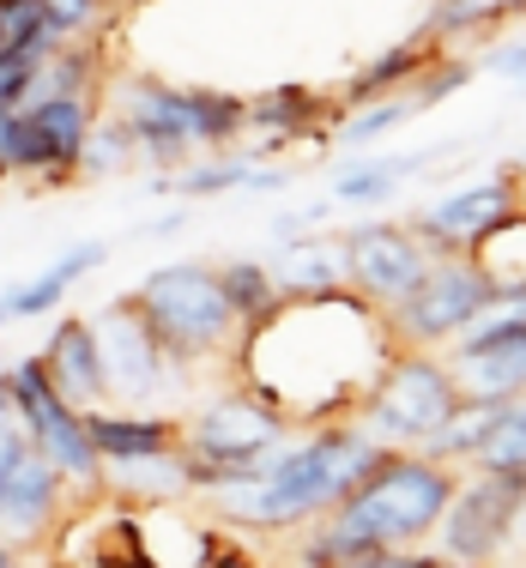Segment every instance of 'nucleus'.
I'll use <instances>...</instances> for the list:
<instances>
[{
  "label": "nucleus",
  "mask_w": 526,
  "mask_h": 568,
  "mask_svg": "<svg viewBox=\"0 0 526 568\" xmlns=\"http://www.w3.org/2000/svg\"><path fill=\"white\" fill-rule=\"evenodd\" d=\"M67 291H73V284H67L55 266H43V273H31V278L0 291V315H7V327L12 321H37V315H61Z\"/></svg>",
  "instance_id": "29"
},
{
  "label": "nucleus",
  "mask_w": 526,
  "mask_h": 568,
  "mask_svg": "<svg viewBox=\"0 0 526 568\" xmlns=\"http://www.w3.org/2000/svg\"><path fill=\"white\" fill-rule=\"evenodd\" d=\"M85 429L98 459H140L182 448V417L164 412H110V405H98V412H85Z\"/></svg>",
  "instance_id": "17"
},
{
  "label": "nucleus",
  "mask_w": 526,
  "mask_h": 568,
  "mask_svg": "<svg viewBox=\"0 0 526 568\" xmlns=\"http://www.w3.org/2000/svg\"><path fill=\"white\" fill-rule=\"evenodd\" d=\"M128 164H140V140H133V128L121 115H98L91 121L85 152H79V175H85V182H110V175H121Z\"/></svg>",
  "instance_id": "28"
},
{
  "label": "nucleus",
  "mask_w": 526,
  "mask_h": 568,
  "mask_svg": "<svg viewBox=\"0 0 526 568\" xmlns=\"http://www.w3.org/2000/svg\"><path fill=\"white\" fill-rule=\"evenodd\" d=\"M484 7H490L496 19H503V12H526V0H484Z\"/></svg>",
  "instance_id": "39"
},
{
  "label": "nucleus",
  "mask_w": 526,
  "mask_h": 568,
  "mask_svg": "<svg viewBox=\"0 0 526 568\" xmlns=\"http://www.w3.org/2000/svg\"><path fill=\"white\" fill-rule=\"evenodd\" d=\"M219 284H224V296H231V308H236L242 327H254L261 315H273L279 296H285L266 261H224L219 266Z\"/></svg>",
  "instance_id": "27"
},
{
  "label": "nucleus",
  "mask_w": 526,
  "mask_h": 568,
  "mask_svg": "<svg viewBox=\"0 0 526 568\" xmlns=\"http://www.w3.org/2000/svg\"><path fill=\"white\" fill-rule=\"evenodd\" d=\"M61 496H67V478L37 448H24L12 459V471L0 478V532L7 538H43L49 526L61 520Z\"/></svg>",
  "instance_id": "16"
},
{
  "label": "nucleus",
  "mask_w": 526,
  "mask_h": 568,
  "mask_svg": "<svg viewBox=\"0 0 526 568\" xmlns=\"http://www.w3.org/2000/svg\"><path fill=\"white\" fill-rule=\"evenodd\" d=\"M442 152H399V158H363V164H351L333 175V200L340 206H375V200H387L406 175H417L424 164H436Z\"/></svg>",
  "instance_id": "22"
},
{
  "label": "nucleus",
  "mask_w": 526,
  "mask_h": 568,
  "mask_svg": "<svg viewBox=\"0 0 526 568\" xmlns=\"http://www.w3.org/2000/svg\"><path fill=\"white\" fill-rule=\"evenodd\" d=\"M24 448H31V436H24V429H0V478L12 471V459H19Z\"/></svg>",
  "instance_id": "35"
},
{
  "label": "nucleus",
  "mask_w": 526,
  "mask_h": 568,
  "mask_svg": "<svg viewBox=\"0 0 526 568\" xmlns=\"http://www.w3.org/2000/svg\"><path fill=\"white\" fill-rule=\"evenodd\" d=\"M103 484L133 508H152V503H182L194 496V471H188V454H140V459H103Z\"/></svg>",
  "instance_id": "18"
},
{
  "label": "nucleus",
  "mask_w": 526,
  "mask_h": 568,
  "mask_svg": "<svg viewBox=\"0 0 526 568\" xmlns=\"http://www.w3.org/2000/svg\"><path fill=\"white\" fill-rule=\"evenodd\" d=\"M0 568H19V550H12L7 538H0Z\"/></svg>",
  "instance_id": "40"
},
{
  "label": "nucleus",
  "mask_w": 526,
  "mask_h": 568,
  "mask_svg": "<svg viewBox=\"0 0 526 568\" xmlns=\"http://www.w3.org/2000/svg\"><path fill=\"white\" fill-rule=\"evenodd\" d=\"M115 115L133 128L140 158L152 170H182L200 152V121H194V85H170V79L133 73L115 91Z\"/></svg>",
  "instance_id": "11"
},
{
  "label": "nucleus",
  "mask_w": 526,
  "mask_h": 568,
  "mask_svg": "<svg viewBox=\"0 0 526 568\" xmlns=\"http://www.w3.org/2000/svg\"><path fill=\"white\" fill-rule=\"evenodd\" d=\"M43 7H49V24H55L61 43H73V37H91L103 19H110L98 0H43Z\"/></svg>",
  "instance_id": "32"
},
{
  "label": "nucleus",
  "mask_w": 526,
  "mask_h": 568,
  "mask_svg": "<svg viewBox=\"0 0 526 568\" xmlns=\"http://www.w3.org/2000/svg\"><path fill=\"white\" fill-rule=\"evenodd\" d=\"M103 12H128V7H140V0H98Z\"/></svg>",
  "instance_id": "41"
},
{
  "label": "nucleus",
  "mask_w": 526,
  "mask_h": 568,
  "mask_svg": "<svg viewBox=\"0 0 526 568\" xmlns=\"http://www.w3.org/2000/svg\"><path fill=\"white\" fill-rule=\"evenodd\" d=\"M0 429H24V424H19V412H12V387H7V375H0Z\"/></svg>",
  "instance_id": "37"
},
{
  "label": "nucleus",
  "mask_w": 526,
  "mask_h": 568,
  "mask_svg": "<svg viewBox=\"0 0 526 568\" xmlns=\"http://www.w3.org/2000/svg\"><path fill=\"white\" fill-rule=\"evenodd\" d=\"M273 278L285 296H315V291H340L345 284V236H308L285 242V254L273 261Z\"/></svg>",
  "instance_id": "21"
},
{
  "label": "nucleus",
  "mask_w": 526,
  "mask_h": 568,
  "mask_svg": "<svg viewBox=\"0 0 526 568\" xmlns=\"http://www.w3.org/2000/svg\"><path fill=\"white\" fill-rule=\"evenodd\" d=\"M249 175H254L249 158H206V164H182L175 175H158L152 187L175 200H219V194H249Z\"/></svg>",
  "instance_id": "25"
},
{
  "label": "nucleus",
  "mask_w": 526,
  "mask_h": 568,
  "mask_svg": "<svg viewBox=\"0 0 526 568\" xmlns=\"http://www.w3.org/2000/svg\"><path fill=\"white\" fill-rule=\"evenodd\" d=\"M315 110H321V98L308 85H273L249 103V133H261L266 145H285L315 128Z\"/></svg>",
  "instance_id": "23"
},
{
  "label": "nucleus",
  "mask_w": 526,
  "mask_h": 568,
  "mask_svg": "<svg viewBox=\"0 0 526 568\" xmlns=\"http://www.w3.org/2000/svg\"><path fill=\"white\" fill-rule=\"evenodd\" d=\"M91 333H98V357H103V387H110V399L145 405V399L164 394L175 363H170V351L158 345V333L145 327V315L128 303V296H115V303L91 321Z\"/></svg>",
  "instance_id": "13"
},
{
  "label": "nucleus",
  "mask_w": 526,
  "mask_h": 568,
  "mask_svg": "<svg viewBox=\"0 0 526 568\" xmlns=\"http://www.w3.org/2000/svg\"><path fill=\"white\" fill-rule=\"evenodd\" d=\"M206 568H273V562H261L254 550H242V545H219L212 550V562Z\"/></svg>",
  "instance_id": "34"
},
{
  "label": "nucleus",
  "mask_w": 526,
  "mask_h": 568,
  "mask_svg": "<svg viewBox=\"0 0 526 568\" xmlns=\"http://www.w3.org/2000/svg\"><path fill=\"white\" fill-rule=\"evenodd\" d=\"M448 375L466 399L508 405L526 399V303H490L454 339Z\"/></svg>",
  "instance_id": "9"
},
{
  "label": "nucleus",
  "mask_w": 526,
  "mask_h": 568,
  "mask_svg": "<svg viewBox=\"0 0 526 568\" xmlns=\"http://www.w3.org/2000/svg\"><path fill=\"white\" fill-rule=\"evenodd\" d=\"M55 24H49V7L43 0H0V61L7 55H31V61H49L55 55Z\"/></svg>",
  "instance_id": "26"
},
{
  "label": "nucleus",
  "mask_w": 526,
  "mask_h": 568,
  "mask_svg": "<svg viewBox=\"0 0 526 568\" xmlns=\"http://www.w3.org/2000/svg\"><path fill=\"white\" fill-rule=\"evenodd\" d=\"M103 261H110V242H98V236H91V242H73V248L61 254V261H55V273H61L67 284H79V278H91V273H98Z\"/></svg>",
  "instance_id": "33"
},
{
  "label": "nucleus",
  "mask_w": 526,
  "mask_h": 568,
  "mask_svg": "<svg viewBox=\"0 0 526 568\" xmlns=\"http://www.w3.org/2000/svg\"><path fill=\"white\" fill-rule=\"evenodd\" d=\"M175 230H188V212H170V219H152V224H140V230H133V236H145V242H152V236H175Z\"/></svg>",
  "instance_id": "36"
},
{
  "label": "nucleus",
  "mask_w": 526,
  "mask_h": 568,
  "mask_svg": "<svg viewBox=\"0 0 526 568\" xmlns=\"http://www.w3.org/2000/svg\"><path fill=\"white\" fill-rule=\"evenodd\" d=\"M526 508V471H472V478L454 490L448 514H442V557H461V562H490L496 550L508 545Z\"/></svg>",
  "instance_id": "10"
},
{
  "label": "nucleus",
  "mask_w": 526,
  "mask_h": 568,
  "mask_svg": "<svg viewBox=\"0 0 526 568\" xmlns=\"http://www.w3.org/2000/svg\"><path fill=\"white\" fill-rule=\"evenodd\" d=\"M429 67H436V37H429V31L406 37V43H394L387 55H375L357 79H345L340 103H345V110H357V103H375V98H399V91H412Z\"/></svg>",
  "instance_id": "19"
},
{
  "label": "nucleus",
  "mask_w": 526,
  "mask_h": 568,
  "mask_svg": "<svg viewBox=\"0 0 526 568\" xmlns=\"http://www.w3.org/2000/svg\"><path fill=\"white\" fill-rule=\"evenodd\" d=\"M466 254L478 261V273L490 278L496 303H526V206H515L508 219H496L484 236H472Z\"/></svg>",
  "instance_id": "20"
},
{
  "label": "nucleus",
  "mask_w": 526,
  "mask_h": 568,
  "mask_svg": "<svg viewBox=\"0 0 526 568\" xmlns=\"http://www.w3.org/2000/svg\"><path fill=\"white\" fill-rule=\"evenodd\" d=\"M285 442H291V424L261 394H249V387L200 405L182 424V454H188V471H194V496L224 484V478L254 471L273 448H285Z\"/></svg>",
  "instance_id": "6"
},
{
  "label": "nucleus",
  "mask_w": 526,
  "mask_h": 568,
  "mask_svg": "<svg viewBox=\"0 0 526 568\" xmlns=\"http://www.w3.org/2000/svg\"><path fill=\"white\" fill-rule=\"evenodd\" d=\"M0 375H7V387H12V412H19L31 448L43 454L73 490H103V459H98V448H91L85 412H73V405L55 394L43 357H19V363H7Z\"/></svg>",
  "instance_id": "8"
},
{
  "label": "nucleus",
  "mask_w": 526,
  "mask_h": 568,
  "mask_svg": "<svg viewBox=\"0 0 526 568\" xmlns=\"http://www.w3.org/2000/svg\"><path fill=\"white\" fill-rule=\"evenodd\" d=\"M128 303L145 315V327L158 333L170 363H206L219 351H236V339H242V321L219 284V266H206V261L152 266L128 291Z\"/></svg>",
  "instance_id": "4"
},
{
  "label": "nucleus",
  "mask_w": 526,
  "mask_h": 568,
  "mask_svg": "<svg viewBox=\"0 0 526 568\" xmlns=\"http://www.w3.org/2000/svg\"><path fill=\"white\" fill-rule=\"evenodd\" d=\"M466 466L472 471H526V399L496 405Z\"/></svg>",
  "instance_id": "24"
},
{
  "label": "nucleus",
  "mask_w": 526,
  "mask_h": 568,
  "mask_svg": "<svg viewBox=\"0 0 526 568\" xmlns=\"http://www.w3.org/2000/svg\"><path fill=\"white\" fill-rule=\"evenodd\" d=\"M417 110H412V98L399 91V98H375V103H357L351 110V121L340 128V145L345 152H357V145H375L382 133H394V128H406Z\"/></svg>",
  "instance_id": "30"
},
{
  "label": "nucleus",
  "mask_w": 526,
  "mask_h": 568,
  "mask_svg": "<svg viewBox=\"0 0 526 568\" xmlns=\"http://www.w3.org/2000/svg\"><path fill=\"white\" fill-rule=\"evenodd\" d=\"M490 303H496V291L472 254H436L429 273L412 284V296H399L387 308V333H394L399 351H442L461 339Z\"/></svg>",
  "instance_id": "7"
},
{
  "label": "nucleus",
  "mask_w": 526,
  "mask_h": 568,
  "mask_svg": "<svg viewBox=\"0 0 526 568\" xmlns=\"http://www.w3.org/2000/svg\"><path fill=\"white\" fill-rule=\"evenodd\" d=\"M515 206H520V164H503L490 182H472L461 194L436 200L429 212H417L412 230L424 236L429 254H466L472 236H484V230L496 219H508Z\"/></svg>",
  "instance_id": "14"
},
{
  "label": "nucleus",
  "mask_w": 526,
  "mask_h": 568,
  "mask_svg": "<svg viewBox=\"0 0 526 568\" xmlns=\"http://www.w3.org/2000/svg\"><path fill=\"white\" fill-rule=\"evenodd\" d=\"M466 394L454 387L448 357L436 351H394L387 369L357 405V424L394 454H429V442L461 417Z\"/></svg>",
  "instance_id": "5"
},
{
  "label": "nucleus",
  "mask_w": 526,
  "mask_h": 568,
  "mask_svg": "<svg viewBox=\"0 0 526 568\" xmlns=\"http://www.w3.org/2000/svg\"><path fill=\"white\" fill-rule=\"evenodd\" d=\"M55 382V394L73 405V412H98L110 405V387H103V357H98V333H91L85 315H61L49 327V345L37 351Z\"/></svg>",
  "instance_id": "15"
},
{
  "label": "nucleus",
  "mask_w": 526,
  "mask_h": 568,
  "mask_svg": "<svg viewBox=\"0 0 526 568\" xmlns=\"http://www.w3.org/2000/svg\"><path fill=\"white\" fill-rule=\"evenodd\" d=\"M466 85H472V67L448 61V67H429V73L417 79L406 98H412V110H436V103H448L454 91H466Z\"/></svg>",
  "instance_id": "31"
},
{
  "label": "nucleus",
  "mask_w": 526,
  "mask_h": 568,
  "mask_svg": "<svg viewBox=\"0 0 526 568\" xmlns=\"http://www.w3.org/2000/svg\"><path fill=\"white\" fill-rule=\"evenodd\" d=\"M429 261H436V254L424 248V236H417L412 224H357V230H345V284L363 296V303L382 308V315L399 303V296H412V284L429 273Z\"/></svg>",
  "instance_id": "12"
},
{
  "label": "nucleus",
  "mask_w": 526,
  "mask_h": 568,
  "mask_svg": "<svg viewBox=\"0 0 526 568\" xmlns=\"http://www.w3.org/2000/svg\"><path fill=\"white\" fill-rule=\"evenodd\" d=\"M399 568H478V562H461V557H406Z\"/></svg>",
  "instance_id": "38"
},
{
  "label": "nucleus",
  "mask_w": 526,
  "mask_h": 568,
  "mask_svg": "<svg viewBox=\"0 0 526 568\" xmlns=\"http://www.w3.org/2000/svg\"><path fill=\"white\" fill-rule=\"evenodd\" d=\"M382 454L394 448H382L357 417H340V424H315L308 436H291L254 471L224 478L200 496L212 503L219 520H236L249 532H291V526H315L321 514L340 508L382 466Z\"/></svg>",
  "instance_id": "2"
},
{
  "label": "nucleus",
  "mask_w": 526,
  "mask_h": 568,
  "mask_svg": "<svg viewBox=\"0 0 526 568\" xmlns=\"http://www.w3.org/2000/svg\"><path fill=\"white\" fill-rule=\"evenodd\" d=\"M454 490H461V478L448 459L382 454V466L333 514H321L315 532L296 545V568H345L357 557H375V550H406L442 526Z\"/></svg>",
  "instance_id": "3"
},
{
  "label": "nucleus",
  "mask_w": 526,
  "mask_h": 568,
  "mask_svg": "<svg viewBox=\"0 0 526 568\" xmlns=\"http://www.w3.org/2000/svg\"><path fill=\"white\" fill-rule=\"evenodd\" d=\"M394 333L375 303H363L351 284L315 296H279L273 315L242 327L236 363L242 387L261 394L279 417L296 424H340L357 417L363 394L394 357Z\"/></svg>",
  "instance_id": "1"
}]
</instances>
